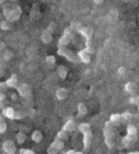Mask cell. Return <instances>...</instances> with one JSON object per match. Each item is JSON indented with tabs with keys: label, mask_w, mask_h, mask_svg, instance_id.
I'll return each mask as SVG.
<instances>
[{
	"label": "cell",
	"mask_w": 139,
	"mask_h": 154,
	"mask_svg": "<svg viewBox=\"0 0 139 154\" xmlns=\"http://www.w3.org/2000/svg\"><path fill=\"white\" fill-rule=\"evenodd\" d=\"M13 56H14V53H13V51H10V50H7L4 52V54H3V58H4V60H6V61L11 60V59L13 58Z\"/></svg>",
	"instance_id": "f1b7e54d"
},
{
	"label": "cell",
	"mask_w": 139,
	"mask_h": 154,
	"mask_svg": "<svg viewBox=\"0 0 139 154\" xmlns=\"http://www.w3.org/2000/svg\"><path fill=\"white\" fill-rule=\"evenodd\" d=\"M7 88H17L18 80H17V75L16 74H11L9 79L5 81Z\"/></svg>",
	"instance_id": "9a60e30c"
},
{
	"label": "cell",
	"mask_w": 139,
	"mask_h": 154,
	"mask_svg": "<svg viewBox=\"0 0 139 154\" xmlns=\"http://www.w3.org/2000/svg\"><path fill=\"white\" fill-rule=\"evenodd\" d=\"M75 153V150H74V149H70V150H68L67 152H66L65 154H74Z\"/></svg>",
	"instance_id": "74e56055"
},
{
	"label": "cell",
	"mask_w": 139,
	"mask_h": 154,
	"mask_svg": "<svg viewBox=\"0 0 139 154\" xmlns=\"http://www.w3.org/2000/svg\"><path fill=\"white\" fill-rule=\"evenodd\" d=\"M56 138L65 142V141H67L69 139V133L61 129V130H59V131H58V133L56 135Z\"/></svg>",
	"instance_id": "cb8c5ba5"
},
{
	"label": "cell",
	"mask_w": 139,
	"mask_h": 154,
	"mask_svg": "<svg viewBox=\"0 0 139 154\" xmlns=\"http://www.w3.org/2000/svg\"><path fill=\"white\" fill-rule=\"evenodd\" d=\"M40 38L44 44H50L52 41V32H50L49 29H45V31L42 32Z\"/></svg>",
	"instance_id": "4fadbf2b"
},
{
	"label": "cell",
	"mask_w": 139,
	"mask_h": 154,
	"mask_svg": "<svg viewBox=\"0 0 139 154\" xmlns=\"http://www.w3.org/2000/svg\"><path fill=\"white\" fill-rule=\"evenodd\" d=\"M0 92H3V91H1V90H0Z\"/></svg>",
	"instance_id": "b9f144b4"
},
{
	"label": "cell",
	"mask_w": 139,
	"mask_h": 154,
	"mask_svg": "<svg viewBox=\"0 0 139 154\" xmlns=\"http://www.w3.org/2000/svg\"><path fill=\"white\" fill-rule=\"evenodd\" d=\"M5 48H6V44L4 42H2V41H0V51H3Z\"/></svg>",
	"instance_id": "e575fe53"
},
{
	"label": "cell",
	"mask_w": 139,
	"mask_h": 154,
	"mask_svg": "<svg viewBox=\"0 0 139 154\" xmlns=\"http://www.w3.org/2000/svg\"><path fill=\"white\" fill-rule=\"evenodd\" d=\"M17 92L18 94L24 99L26 100H31L33 97V94H32V91H31V88L28 84H20L18 85L17 88Z\"/></svg>",
	"instance_id": "9c48e42d"
},
{
	"label": "cell",
	"mask_w": 139,
	"mask_h": 154,
	"mask_svg": "<svg viewBox=\"0 0 139 154\" xmlns=\"http://www.w3.org/2000/svg\"><path fill=\"white\" fill-rule=\"evenodd\" d=\"M26 116H29L27 110H18V111L15 112L14 119L15 120H20V119H23V118H25Z\"/></svg>",
	"instance_id": "d4e9b609"
},
{
	"label": "cell",
	"mask_w": 139,
	"mask_h": 154,
	"mask_svg": "<svg viewBox=\"0 0 139 154\" xmlns=\"http://www.w3.org/2000/svg\"><path fill=\"white\" fill-rule=\"evenodd\" d=\"M79 33H81L82 36H84L86 38V40H90V39H92L93 34V28H90V27L83 26V28L80 29Z\"/></svg>",
	"instance_id": "7c38bea8"
},
{
	"label": "cell",
	"mask_w": 139,
	"mask_h": 154,
	"mask_svg": "<svg viewBox=\"0 0 139 154\" xmlns=\"http://www.w3.org/2000/svg\"><path fill=\"white\" fill-rule=\"evenodd\" d=\"M71 29H72L74 32H80V29L83 28V25L81 24V22H79L78 20H72L71 22V25H70Z\"/></svg>",
	"instance_id": "7402d4cb"
},
{
	"label": "cell",
	"mask_w": 139,
	"mask_h": 154,
	"mask_svg": "<svg viewBox=\"0 0 139 154\" xmlns=\"http://www.w3.org/2000/svg\"><path fill=\"white\" fill-rule=\"evenodd\" d=\"M19 154H35L33 150L27 149H19Z\"/></svg>",
	"instance_id": "d6a6232c"
},
{
	"label": "cell",
	"mask_w": 139,
	"mask_h": 154,
	"mask_svg": "<svg viewBox=\"0 0 139 154\" xmlns=\"http://www.w3.org/2000/svg\"><path fill=\"white\" fill-rule=\"evenodd\" d=\"M3 14L8 22H14L19 19L22 14L21 8L17 5H14L13 8H3Z\"/></svg>",
	"instance_id": "277c9868"
},
{
	"label": "cell",
	"mask_w": 139,
	"mask_h": 154,
	"mask_svg": "<svg viewBox=\"0 0 139 154\" xmlns=\"http://www.w3.org/2000/svg\"><path fill=\"white\" fill-rule=\"evenodd\" d=\"M45 61L48 65H54L55 64V61H56V59L55 57H54L53 55H48L45 59Z\"/></svg>",
	"instance_id": "1f68e13d"
},
{
	"label": "cell",
	"mask_w": 139,
	"mask_h": 154,
	"mask_svg": "<svg viewBox=\"0 0 139 154\" xmlns=\"http://www.w3.org/2000/svg\"><path fill=\"white\" fill-rule=\"evenodd\" d=\"M77 56H78V58H79L83 63L88 64V63L90 62V54H89L88 51L85 49H83V50L78 51Z\"/></svg>",
	"instance_id": "5bb4252c"
},
{
	"label": "cell",
	"mask_w": 139,
	"mask_h": 154,
	"mask_svg": "<svg viewBox=\"0 0 139 154\" xmlns=\"http://www.w3.org/2000/svg\"><path fill=\"white\" fill-rule=\"evenodd\" d=\"M43 139V134L40 131V130H34L32 133V140L34 143H40Z\"/></svg>",
	"instance_id": "ffe728a7"
},
{
	"label": "cell",
	"mask_w": 139,
	"mask_h": 154,
	"mask_svg": "<svg viewBox=\"0 0 139 154\" xmlns=\"http://www.w3.org/2000/svg\"><path fill=\"white\" fill-rule=\"evenodd\" d=\"M127 154H139L138 151H132V152H129V153H127Z\"/></svg>",
	"instance_id": "ab89813d"
},
{
	"label": "cell",
	"mask_w": 139,
	"mask_h": 154,
	"mask_svg": "<svg viewBox=\"0 0 139 154\" xmlns=\"http://www.w3.org/2000/svg\"><path fill=\"white\" fill-rule=\"evenodd\" d=\"M129 102L131 105H134L136 106H139V95H135V96L131 97L130 100H129Z\"/></svg>",
	"instance_id": "4dcf8cb0"
},
{
	"label": "cell",
	"mask_w": 139,
	"mask_h": 154,
	"mask_svg": "<svg viewBox=\"0 0 139 154\" xmlns=\"http://www.w3.org/2000/svg\"><path fill=\"white\" fill-rule=\"evenodd\" d=\"M85 50L88 51L89 54H93V53L94 52L93 47V44H92V41H90V40H86V42H85Z\"/></svg>",
	"instance_id": "484cf974"
},
{
	"label": "cell",
	"mask_w": 139,
	"mask_h": 154,
	"mask_svg": "<svg viewBox=\"0 0 139 154\" xmlns=\"http://www.w3.org/2000/svg\"><path fill=\"white\" fill-rule=\"evenodd\" d=\"M68 72L69 70L67 67H65V66H59L57 68V73L61 79H66V77L68 75Z\"/></svg>",
	"instance_id": "44dd1931"
},
{
	"label": "cell",
	"mask_w": 139,
	"mask_h": 154,
	"mask_svg": "<svg viewBox=\"0 0 139 154\" xmlns=\"http://www.w3.org/2000/svg\"><path fill=\"white\" fill-rule=\"evenodd\" d=\"M0 29H3V31H9V29H11L9 22L7 20H3V21L0 22Z\"/></svg>",
	"instance_id": "f546056e"
},
{
	"label": "cell",
	"mask_w": 139,
	"mask_h": 154,
	"mask_svg": "<svg viewBox=\"0 0 139 154\" xmlns=\"http://www.w3.org/2000/svg\"><path fill=\"white\" fill-rule=\"evenodd\" d=\"M78 130L83 134V147L84 149H88L92 145L93 141V131L89 123H81L77 127Z\"/></svg>",
	"instance_id": "3957f363"
},
{
	"label": "cell",
	"mask_w": 139,
	"mask_h": 154,
	"mask_svg": "<svg viewBox=\"0 0 139 154\" xmlns=\"http://www.w3.org/2000/svg\"><path fill=\"white\" fill-rule=\"evenodd\" d=\"M125 90L129 93H135L137 91V85L134 82H128L125 85Z\"/></svg>",
	"instance_id": "d6986e66"
},
{
	"label": "cell",
	"mask_w": 139,
	"mask_h": 154,
	"mask_svg": "<svg viewBox=\"0 0 139 154\" xmlns=\"http://www.w3.org/2000/svg\"><path fill=\"white\" fill-rule=\"evenodd\" d=\"M11 99H13V100H16V99H17V95H16V93H11Z\"/></svg>",
	"instance_id": "8d00e7d4"
},
{
	"label": "cell",
	"mask_w": 139,
	"mask_h": 154,
	"mask_svg": "<svg viewBox=\"0 0 139 154\" xmlns=\"http://www.w3.org/2000/svg\"><path fill=\"white\" fill-rule=\"evenodd\" d=\"M75 128H76L75 122L74 120H69L65 123V125L62 128V130L69 133V132H71V131H74V130H75Z\"/></svg>",
	"instance_id": "2e32d148"
},
{
	"label": "cell",
	"mask_w": 139,
	"mask_h": 154,
	"mask_svg": "<svg viewBox=\"0 0 139 154\" xmlns=\"http://www.w3.org/2000/svg\"><path fill=\"white\" fill-rule=\"evenodd\" d=\"M7 130V124H6L3 115H0V133H4Z\"/></svg>",
	"instance_id": "4316f807"
},
{
	"label": "cell",
	"mask_w": 139,
	"mask_h": 154,
	"mask_svg": "<svg viewBox=\"0 0 139 154\" xmlns=\"http://www.w3.org/2000/svg\"><path fill=\"white\" fill-rule=\"evenodd\" d=\"M15 110L14 108H11V106H6L2 109V115L6 118H8V119H11V120H14V117H15Z\"/></svg>",
	"instance_id": "8fae6325"
},
{
	"label": "cell",
	"mask_w": 139,
	"mask_h": 154,
	"mask_svg": "<svg viewBox=\"0 0 139 154\" xmlns=\"http://www.w3.org/2000/svg\"><path fill=\"white\" fill-rule=\"evenodd\" d=\"M138 139V133H137V128L134 125H128L127 127V134L122 138L121 144L125 149H129Z\"/></svg>",
	"instance_id": "6da1fadb"
},
{
	"label": "cell",
	"mask_w": 139,
	"mask_h": 154,
	"mask_svg": "<svg viewBox=\"0 0 139 154\" xmlns=\"http://www.w3.org/2000/svg\"><path fill=\"white\" fill-rule=\"evenodd\" d=\"M134 114L130 111H125L123 113H115V114H112L110 116V121L113 124L114 126L117 125V124L123 123L126 121L131 120Z\"/></svg>",
	"instance_id": "8992f818"
},
{
	"label": "cell",
	"mask_w": 139,
	"mask_h": 154,
	"mask_svg": "<svg viewBox=\"0 0 139 154\" xmlns=\"http://www.w3.org/2000/svg\"><path fill=\"white\" fill-rule=\"evenodd\" d=\"M103 134L106 146L109 149H112L114 146V140H115V128H114V125L110 120L106 121L104 124Z\"/></svg>",
	"instance_id": "7a4b0ae2"
},
{
	"label": "cell",
	"mask_w": 139,
	"mask_h": 154,
	"mask_svg": "<svg viewBox=\"0 0 139 154\" xmlns=\"http://www.w3.org/2000/svg\"><path fill=\"white\" fill-rule=\"evenodd\" d=\"M74 32L72 31V29H71V27H67L65 29H64V32L63 34L60 36L59 40H58V45L59 46H64L66 47L69 43L70 41L74 38Z\"/></svg>",
	"instance_id": "52a82bcc"
},
{
	"label": "cell",
	"mask_w": 139,
	"mask_h": 154,
	"mask_svg": "<svg viewBox=\"0 0 139 154\" xmlns=\"http://www.w3.org/2000/svg\"><path fill=\"white\" fill-rule=\"evenodd\" d=\"M64 141H61L57 138L54 139V141L50 145V146L47 149L48 154H57L64 149Z\"/></svg>",
	"instance_id": "ba28073f"
},
{
	"label": "cell",
	"mask_w": 139,
	"mask_h": 154,
	"mask_svg": "<svg viewBox=\"0 0 139 154\" xmlns=\"http://www.w3.org/2000/svg\"><path fill=\"white\" fill-rule=\"evenodd\" d=\"M138 21H139V15H138Z\"/></svg>",
	"instance_id": "7bdbcfd3"
},
{
	"label": "cell",
	"mask_w": 139,
	"mask_h": 154,
	"mask_svg": "<svg viewBox=\"0 0 139 154\" xmlns=\"http://www.w3.org/2000/svg\"><path fill=\"white\" fill-rule=\"evenodd\" d=\"M15 139H16V142H17L18 144L22 145V144L25 143V141L27 139V136H26V134L24 133V132L19 131V132H17L15 134Z\"/></svg>",
	"instance_id": "603a6c76"
},
{
	"label": "cell",
	"mask_w": 139,
	"mask_h": 154,
	"mask_svg": "<svg viewBox=\"0 0 139 154\" xmlns=\"http://www.w3.org/2000/svg\"><path fill=\"white\" fill-rule=\"evenodd\" d=\"M74 154H83V152L82 151H75Z\"/></svg>",
	"instance_id": "60d3db41"
},
{
	"label": "cell",
	"mask_w": 139,
	"mask_h": 154,
	"mask_svg": "<svg viewBox=\"0 0 139 154\" xmlns=\"http://www.w3.org/2000/svg\"><path fill=\"white\" fill-rule=\"evenodd\" d=\"M77 112H78L77 117H81V116L86 115V114H87V112H88V109H87L86 105L84 104V103H82V102L78 104V105H77Z\"/></svg>",
	"instance_id": "ac0fdd59"
},
{
	"label": "cell",
	"mask_w": 139,
	"mask_h": 154,
	"mask_svg": "<svg viewBox=\"0 0 139 154\" xmlns=\"http://www.w3.org/2000/svg\"><path fill=\"white\" fill-rule=\"evenodd\" d=\"M94 2L96 4H101V3H103V0H100V1H97V0H94Z\"/></svg>",
	"instance_id": "f35d334b"
},
{
	"label": "cell",
	"mask_w": 139,
	"mask_h": 154,
	"mask_svg": "<svg viewBox=\"0 0 139 154\" xmlns=\"http://www.w3.org/2000/svg\"><path fill=\"white\" fill-rule=\"evenodd\" d=\"M4 75H5V70H4V69L0 68V77H3Z\"/></svg>",
	"instance_id": "d590c367"
},
{
	"label": "cell",
	"mask_w": 139,
	"mask_h": 154,
	"mask_svg": "<svg viewBox=\"0 0 139 154\" xmlns=\"http://www.w3.org/2000/svg\"><path fill=\"white\" fill-rule=\"evenodd\" d=\"M55 95H56L57 99L64 100L68 97V90L65 88H59L58 90L55 91Z\"/></svg>",
	"instance_id": "e0dca14e"
},
{
	"label": "cell",
	"mask_w": 139,
	"mask_h": 154,
	"mask_svg": "<svg viewBox=\"0 0 139 154\" xmlns=\"http://www.w3.org/2000/svg\"><path fill=\"white\" fill-rule=\"evenodd\" d=\"M118 73H119V74H121V75L125 74V73H126V69H125V67H120V68L118 69Z\"/></svg>",
	"instance_id": "836d02e7"
},
{
	"label": "cell",
	"mask_w": 139,
	"mask_h": 154,
	"mask_svg": "<svg viewBox=\"0 0 139 154\" xmlns=\"http://www.w3.org/2000/svg\"><path fill=\"white\" fill-rule=\"evenodd\" d=\"M57 53L59 55L64 56L66 59H67V60H69V61H71L72 63H78V61H79L77 54H75L74 51L69 50L68 48H66V47H64V46H59L58 45Z\"/></svg>",
	"instance_id": "5b68a950"
},
{
	"label": "cell",
	"mask_w": 139,
	"mask_h": 154,
	"mask_svg": "<svg viewBox=\"0 0 139 154\" xmlns=\"http://www.w3.org/2000/svg\"><path fill=\"white\" fill-rule=\"evenodd\" d=\"M30 17H31V20H37L40 17V11L39 10H32L31 14H30Z\"/></svg>",
	"instance_id": "83f0119b"
},
{
	"label": "cell",
	"mask_w": 139,
	"mask_h": 154,
	"mask_svg": "<svg viewBox=\"0 0 139 154\" xmlns=\"http://www.w3.org/2000/svg\"><path fill=\"white\" fill-rule=\"evenodd\" d=\"M2 149L7 154H15L16 147L13 140H6L2 144Z\"/></svg>",
	"instance_id": "30bf717a"
}]
</instances>
